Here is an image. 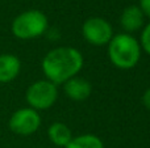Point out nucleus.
Wrapping results in <instances>:
<instances>
[{
	"mask_svg": "<svg viewBox=\"0 0 150 148\" xmlns=\"http://www.w3.org/2000/svg\"><path fill=\"white\" fill-rule=\"evenodd\" d=\"M83 67V57L74 47H57L45 55L42 71L53 84H63L76 76Z\"/></svg>",
	"mask_w": 150,
	"mask_h": 148,
	"instance_id": "1",
	"label": "nucleus"
},
{
	"mask_svg": "<svg viewBox=\"0 0 150 148\" xmlns=\"http://www.w3.org/2000/svg\"><path fill=\"white\" fill-rule=\"evenodd\" d=\"M108 55L111 62L121 70L133 68L141 57V46L130 34L122 33L112 37L108 43Z\"/></svg>",
	"mask_w": 150,
	"mask_h": 148,
	"instance_id": "2",
	"label": "nucleus"
},
{
	"mask_svg": "<svg viewBox=\"0 0 150 148\" xmlns=\"http://www.w3.org/2000/svg\"><path fill=\"white\" fill-rule=\"evenodd\" d=\"M47 29V17L37 9L23 12L13 20L12 33L20 39H32L40 37Z\"/></svg>",
	"mask_w": 150,
	"mask_h": 148,
	"instance_id": "3",
	"label": "nucleus"
},
{
	"mask_svg": "<svg viewBox=\"0 0 150 148\" xmlns=\"http://www.w3.org/2000/svg\"><path fill=\"white\" fill-rule=\"evenodd\" d=\"M58 98L57 85L49 80H38L26 91V101L34 110H45L55 104Z\"/></svg>",
	"mask_w": 150,
	"mask_h": 148,
	"instance_id": "4",
	"label": "nucleus"
},
{
	"mask_svg": "<svg viewBox=\"0 0 150 148\" xmlns=\"http://www.w3.org/2000/svg\"><path fill=\"white\" fill-rule=\"evenodd\" d=\"M83 36L86 41L95 46H104L109 43L113 37L111 24L101 17H91L83 24Z\"/></svg>",
	"mask_w": 150,
	"mask_h": 148,
	"instance_id": "5",
	"label": "nucleus"
},
{
	"mask_svg": "<svg viewBox=\"0 0 150 148\" xmlns=\"http://www.w3.org/2000/svg\"><path fill=\"white\" fill-rule=\"evenodd\" d=\"M40 125L41 118L38 113L32 108L17 110L9 119V128L17 135H30L38 130Z\"/></svg>",
	"mask_w": 150,
	"mask_h": 148,
	"instance_id": "6",
	"label": "nucleus"
},
{
	"mask_svg": "<svg viewBox=\"0 0 150 148\" xmlns=\"http://www.w3.org/2000/svg\"><path fill=\"white\" fill-rule=\"evenodd\" d=\"M144 22H145V15L142 13V10L138 5L127 7L122 10L121 17H120V24H121L122 29L127 31V34L140 30L142 28Z\"/></svg>",
	"mask_w": 150,
	"mask_h": 148,
	"instance_id": "7",
	"label": "nucleus"
},
{
	"mask_svg": "<svg viewBox=\"0 0 150 148\" xmlns=\"http://www.w3.org/2000/svg\"><path fill=\"white\" fill-rule=\"evenodd\" d=\"M63 89H65V93L67 94V97L75 100V101H83V100L88 98L91 91H92L90 81L83 77H76V76L63 83Z\"/></svg>",
	"mask_w": 150,
	"mask_h": 148,
	"instance_id": "8",
	"label": "nucleus"
},
{
	"mask_svg": "<svg viewBox=\"0 0 150 148\" xmlns=\"http://www.w3.org/2000/svg\"><path fill=\"white\" fill-rule=\"evenodd\" d=\"M21 63L17 57L11 54L0 55V83H9L18 75Z\"/></svg>",
	"mask_w": 150,
	"mask_h": 148,
	"instance_id": "9",
	"label": "nucleus"
},
{
	"mask_svg": "<svg viewBox=\"0 0 150 148\" xmlns=\"http://www.w3.org/2000/svg\"><path fill=\"white\" fill-rule=\"evenodd\" d=\"M47 135H49L50 140L58 147H66L73 139L70 128L62 122L52 123L47 130Z\"/></svg>",
	"mask_w": 150,
	"mask_h": 148,
	"instance_id": "10",
	"label": "nucleus"
},
{
	"mask_svg": "<svg viewBox=\"0 0 150 148\" xmlns=\"http://www.w3.org/2000/svg\"><path fill=\"white\" fill-rule=\"evenodd\" d=\"M65 148H104V144L96 135L84 134L73 138Z\"/></svg>",
	"mask_w": 150,
	"mask_h": 148,
	"instance_id": "11",
	"label": "nucleus"
},
{
	"mask_svg": "<svg viewBox=\"0 0 150 148\" xmlns=\"http://www.w3.org/2000/svg\"><path fill=\"white\" fill-rule=\"evenodd\" d=\"M140 46H142V49L150 55V24H148V25L145 26V29L142 30Z\"/></svg>",
	"mask_w": 150,
	"mask_h": 148,
	"instance_id": "12",
	"label": "nucleus"
},
{
	"mask_svg": "<svg viewBox=\"0 0 150 148\" xmlns=\"http://www.w3.org/2000/svg\"><path fill=\"white\" fill-rule=\"evenodd\" d=\"M140 8L144 15L150 18V0H140Z\"/></svg>",
	"mask_w": 150,
	"mask_h": 148,
	"instance_id": "13",
	"label": "nucleus"
},
{
	"mask_svg": "<svg viewBox=\"0 0 150 148\" xmlns=\"http://www.w3.org/2000/svg\"><path fill=\"white\" fill-rule=\"evenodd\" d=\"M142 102H144V105H145L148 109H150V88L145 92V93H144V96H142Z\"/></svg>",
	"mask_w": 150,
	"mask_h": 148,
	"instance_id": "14",
	"label": "nucleus"
}]
</instances>
